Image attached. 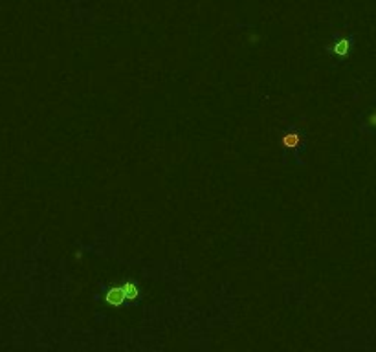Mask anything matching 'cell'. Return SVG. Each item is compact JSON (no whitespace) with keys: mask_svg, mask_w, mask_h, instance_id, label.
<instances>
[{"mask_svg":"<svg viewBox=\"0 0 376 352\" xmlns=\"http://www.w3.org/2000/svg\"><path fill=\"white\" fill-rule=\"evenodd\" d=\"M123 301H125V296H123L121 288H112V290L107 294V303L112 304V306H119Z\"/></svg>","mask_w":376,"mask_h":352,"instance_id":"6da1fadb","label":"cell"},{"mask_svg":"<svg viewBox=\"0 0 376 352\" xmlns=\"http://www.w3.org/2000/svg\"><path fill=\"white\" fill-rule=\"evenodd\" d=\"M121 292H123V296H125V299H136L138 297V288H136V284H133V283H127V284H123V288H121Z\"/></svg>","mask_w":376,"mask_h":352,"instance_id":"7a4b0ae2","label":"cell"},{"mask_svg":"<svg viewBox=\"0 0 376 352\" xmlns=\"http://www.w3.org/2000/svg\"><path fill=\"white\" fill-rule=\"evenodd\" d=\"M283 141H285V147H288V149H295L297 143H299V136H297L295 132H290V134H286Z\"/></svg>","mask_w":376,"mask_h":352,"instance_id":"3957f363","label":"cell"},{"mask_svg":"<svg viewBox=\"0 0 376 352\" xmlns=\"http://www.w3.org/2000/svg\"><path fill=\"white\" fill-rule=\"evenodd\" d=\"M334 52L338 54V55H345L349 52V41L347 39H342L340 42H336L334 44Z\"/></svg>","mask_w":376,"mask_h":352,"instance_id":"277c9868","label":"cell"},{"mask_svg":"<svg viewBox=\"0 0 376 352\" xmlns=\"http://www.w3.org/2000/svg\"><path fill=\"white\" fill-rule=\"evenodd\" d=\"M369 125L371 127H376V112H373L369 116Z\"/></svg>","mask_w":376,"mask_h":352,"instance_id":"5b68a950","label":"cell"}]
</instances>
